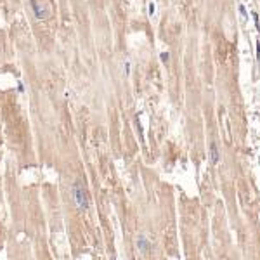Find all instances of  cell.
I'll return each mask as SVG.
<instances>
[{
  "instance_id": "obj_1",
  "label": "cell",
  "mask_w": 260,
  "mask_h": 260,
  "mask_svg": "<svg viewBox=\"0 0 260 260\" xmlns=\"http://www.w3.org/2000/svg\"><path fill=\"white\" fill-rule=\"evenodd\" d=\"M73 196H75V201H76L78 208H82V210H87V208H88L87 193L83 191V187H82L80 182H75V184H73Z\"/></svg>"
},
{
  "instance_id": "obj_2",
  "label": "cell",
  "mask_w": 260,
  "mask_h": 260,
  "mask_svg": "<svg viewBox=\"0 0 260 260\" xmlns=\"http://www.w3.org/2000/svg\"><path fill=\"white\" fill-rule=\"evenodd\" d=\"M137 248H139V252H141V253H147V252L151 250V243H149V239H147L146 236H139V238H137Z\"/></svg>"
},
{
  "instance_id": "obj_3",
  "label": "cell",
  "mask_w": 260,
  "mask_h": 260,
  "mask_svg": "<svg viewBox=\"0 0 260 260\" xmlns=\"http://www.w3.org/2000/svg\"><path fill=\"white\" fill-rule=\"evenodd\" d=\"M31 2V7H33V10H35V16L38 17V19H45L47 17V12L43 10V7H40V3L36 2V0H29Z\"/></svg>"
},
{
  "instance_id": "obj_4",
  "label": "cell",
  "mask_w": 260,
  "mask_h": 260,
  "mask_svg": "<svg viewBox=\"0 0 260 260\" xmlns=\"http://www.w3.org/2000/svg\"><path fill=\"white\" fill-rule=\"evenodd\" d=\"M219 160H220L219 147H217V144H215V142H212V144H210V161H212L213 165H217V163H219Z\"/></svg>"
},
{
  "instance_id": "obj_5",
  "label": "cell",
  "mask_w": 260,
  "mask_h": 260,
  "mask_svg": "<svg viewBox=\"0 0 260 260\" xmlns=\"http://www.w3.org/2000/svg\"><path fill=\"white\" fill-rule=\"evenodd\" d=\"M252 16H253V21H255V28H257V31H260V17L257 12H252Z\"/></svg>"
},
{
  "instance_id": "obj_6",
  "label": "cell",
  "mask_w": 260,
  "mask_h": 260,
  "mask_svg": "<svg viewBox=\"0 0 260 260\" xmlns=\"http://www.w3.org/2000/svg\"><path fill=\"white\" fill-rule=\"evenodd\" d=\"M154 10H156V5H154V2H149V16H151V17L154 16Z\"/></svg>"
},
{
  "instance_id": "obj_7",
  "label": "cell",
  "mask_w": 260,
  "mask_h": 260,
  "mask_svg": "<svg viewBox=\"0 0 260 260\" xmlns=\"http://www.w3.org/2000/svg\"><path fill=\"white\" fill-rule=\"evenodd\" d=\"M239 12H241V16H243L245 19H248V12H246V7H245V5H239Z\"/></svg>"
},
{
  "instance_id": "obj_8",
  "label": "cell",
  "mask_w": 260,
  "mask_h": 260,
  "mask_svg": "<svg viewBox=\"0 0 260 260\" xmlns=\"http://www.w3.org/2000/svg\"><path fill=\"white\" fill-rule=\"evenodd\" d=\"M160 57H161V61H163V62H167V61L170 59V54H168V52H161V54H160Z\"/></svg>"
},
{
  "instance_id": "obj_9",
  "label": "cell",
  "mask_w": 260,
  "mask_h": 260,
  "mask_svg": "<svg viewBox=\"0 0 260 260\" xmlns=\"http://www.w3.org/2000/svg\"><path fill=\"white\" fill-rule=\"evenodd\" d=\"M123 68H125V75H128V71H130V62H128V61H127V62H125V66H123Z\"/></svg>"
},
{
  "instance_id": "obj_10",
  "label": "cell",
  "mask_w": 260,
  "mask_h": 260,
  "mask_svg": "<svg viewBox=\"0 0 260 260\" xmlns=\"http://www.w3.org/2000/svg\"><path fill=\"white\" fill-rule=\"evenodd\" d=\"M257 61H260V42H257Z\"/></svg>"
}]
</instances>
